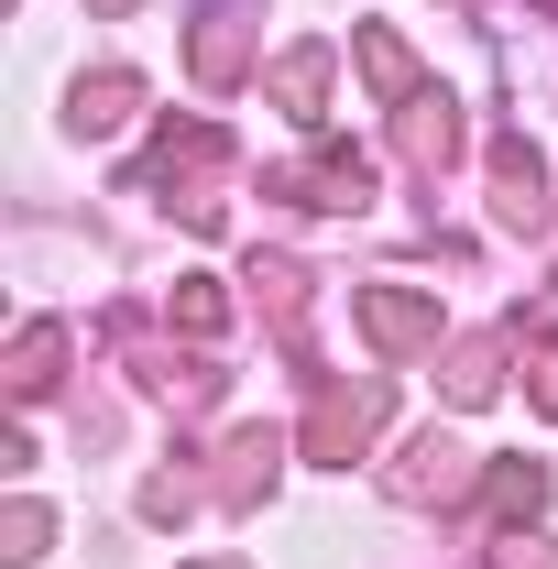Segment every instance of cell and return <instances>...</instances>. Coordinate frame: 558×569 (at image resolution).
<instances>
[{
  "mask_svg": "<svg viewBox=\"0 0 558 569\" xmlns=\"http://www.w3.org/2000/svg\"><path fill=\"white\" fill-rule=\"evenodd\" d=\"M372 329H383V340H427L438 318H427L417 296H372Z\"/></svg>",
  "mask_w": 558,
  "mask_h": 569,
  "instance_id": "cell-1",
  "label": "cell"
}]
</instances>
